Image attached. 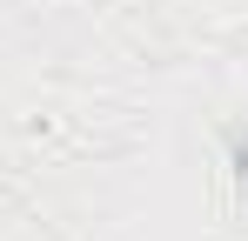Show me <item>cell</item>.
<instances>
[{"mask_svg":"<svg viewBox=\"0 0 248 241\" xmlns=\"http://www.w3.org/2000/svg\"><path fill=\"white\" fill-rule=\"evenodd\" d=\"M235 174H242V188H248V134L235 141Z\"/></svg>","mask_w":248,"mask_h":241,"instance_id":"cell-1","label":"cell"}]
</instances>
